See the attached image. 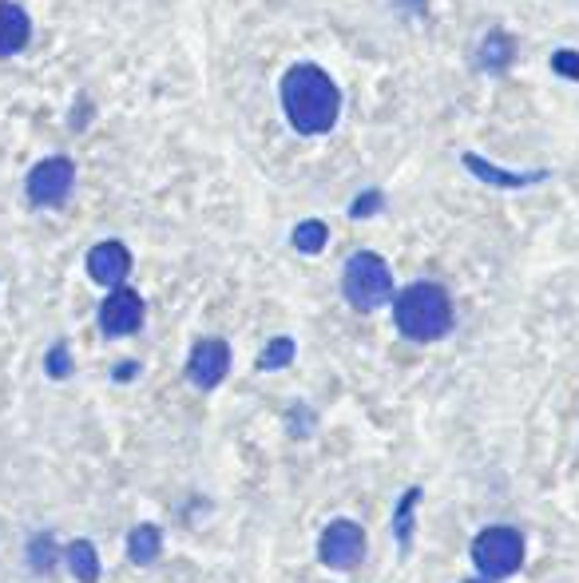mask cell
<instances>
[{
	"label": "cell",
	"mask_w": 579,
	"mask_h": 583,
	"mask_svg": "<svg viewBox=\"0 0 579 583\" xmlns=\"http://www.w3.org/2000/svg\"><path fill=\"white\" fill-rule=\"evenodd\" d=\"M552 72H559V76H568V80L579 84V52L576 48H559L556 56H552Z\"/></svg>",
	"instance_id": "d6986e66"
},
{
	"label": "cell",
	"mask_w": 579,
	"mask_h": 583,
	"mask_svg": "<svg viewBox=\"0 0 579 583\" xmlns=\"http://www.w3.org/2000/svg\"><path fill=\"white\" fill-rule=\"evenodd\" d=\"M325 242H330V230H325V223H318V218H306V223L294 227V246H298L301 254H318Z\"/></svg>",
	"instance_id": "2e32d148"
},
{
	"label": "cell",
	"mask_w": 579,
	"mask_h": 583,
	"mask_svg": "<svg viewBox=\"0 0 579 583\" xmlns=\"http://www.w3.org/2000/svg\"><path fill=\"white\" fill-rule=\"evenodd\" d=\"M28 33H33L28 12L21 4H12V0H4L0 4V56H16L28 45Z\"/></svg>",
	"instance_id": "30bf717a"
},
{
	"label": "cell",
	"mask_w": 579,
	"mask_h": 583,
	"mask_svg": "<svg viewBox=\"0 0 579 583\" xmlns=\"http://www.w3.org/2000/svg\"><path fill=\"white\" fill-rule=\"evenodd\" d=\"M131 270V254L124 242L107 239L100 242V246H92V254H88V275H92V282H100V287H119L124 278H128Z\"/></svg>",
	"instance_id": "9c48e42d"
},
{
	"label": "cell",
	"mask_w": 579,
	"mask_h": 583,
	"mask_svg": "<svg viewBox=\"0 0 579 583\" xmlns=\"http://www.w3.org/2000/svg\"><path fill=\"white\" fill-rule=\"evenodd\" d=\"M72 187H76V167L64 155H52V160H40L28 172V183H24V194L33 206H60L68 203Z\"/></svg>",
	"instance_id": "5b68a950"
},
{
	"label": "cell",
	"mask_w": 579,
	"mask_h": 583,
	"mask_svg": "<svg viewBox=\"0 0 579 583\" xmlns=\"http://www.w3.org/2000/svg\"><path fill=\"white\" fill-rule=\"evenodd\" d=\"M72 373V357H68V345L60 342L48 350V378H68Z\"/></svg>",
	"instance_id": "ffe728a7"
},
{
	"label": "cell",
	"mask_w": 579,
	"mask_h": 583,
	"mask_svg": "<svg viewBox=\"0 0 579 583\" xmlns=\"http://www.w3.org/2000/svg\"><path fill=\"white\" fill-rule=\"evenodd\" d=\"M56 556H60V548H56V540L48 536V532H40L36 540H28V568H33L36 575H48V572H52Z\"/></svg>",
	"instance_id": "9a60e30c"
},
{
	"label": "cell",
	"mask_w": 579,
	"mask_h": 583,
	"mask_svg": "<svg viewBox=\"0 0 579 583\" xmlns=\"http://www.w3.org/2000/svg\"><path fill=\"white\" fill-rule=\"evenodd\" d=\"M473 583H485V580H473Z\"/></svg>",
	"instance_id": "603a6c76"
},
{
	"label": "cell",
	"mask_w": 579,
	"mask_h": 583,
	"mask_svg": "<svg viewBox=\"0 0 579 583\" xmlns=\"http://www.w3.org/2000/svg\"><path fill=\"white\" fill-rule=\"evenodd\" d=\"M464 167L476 175V179H485V183H492V187H532V183H540L548 172H500V167H492V163H485L480 155H464Z\"/></svg>",
	"instance_id": "8fae6325"
},
{
	"label": "cell",
	"mask_w": 579,
	"mask_h": 583,
	"mask_svg": "<svg viewBox=\"0 0 579 583\" xmlns=\"http://www.w3.org/2000/svg\"><path fill=\"white\" fill-rule=\"evenodd\" d=\"M342 294H346L349 306L361 309V314L385 306V302L394 297V275H389V263L373 251L353 254V258L346 263V270H342Z\"/></svg>",
	"instance_id": "3957f363"
},
{
	"label": "cell",
	"mask_w": 579,
	"mask_h": 583,
	"mask_svg": "<svg viewBox=\"0 0 579 583\" xmlns=\"http://www.w3.org/2000/svg\"><path fill=\"white\" fill-rule=\"evenodd\" d=\"M159 528L155 524H140V528H131V536H128V556L136 563H155V556H159Z\"/></svg>",
	"instance_id": "5bb4252c"
},
{
	"label": "cell",
	"mask_w": 579,
	"mask_h": 583,
	"mask_svg": "<svg viewBox=\"0 0 579 583\" xmlns=\"http://www.w3.org/2000/svg\"><path fill=\"white\" fill-rule=\"evenodd\" d=\"M394 321L409 342H437V338H445L452 330L449 290L437 287V282H413L409 290L397 294Z\"/></svg>",
	"instance_id": "7a4b0ae2"
},
{
	"label": "cell",
	"mask_w": 579,
	"mask_h": 583,
	"mask_svg": "<svg viewBox=\"0 0 579 583\" xmlns=\"http://www.w3.org/2000/svg\"><path fill=\"white\" fill-rule=\"evenodd\" d=\"M421 500L417 489H409L406 496H401V508H397V540L409 548V540H413V504Z\"/></svg>",
	"instance_id": "e0dca14e"
},
{
	"label": "cell",
	"mask_w": 579,
	"mask_h": 583,
	"mask_svg": "<svg viewBox=\"0 0 579 583\" xmlns=\"http://www.w3.org/2000/svg\"><path fill=\"white\" fill-rule=\"evenodd\" d=\"M136 373H140V366H119L116 373H112V378H116V381H128V378H136Z\"/></svg>",
	"instance_id": "7402d4cb"
},
{
	"label": "cell",
	"mask_w": 579,
	"mask_h": 583,
	"mask_svg": "<svg viewBox=\"0 0 579 583\" xmlns=\"http://www.w3.org/2000/svg\"><path fill=\"white\" fill-rule=\"evenodd\" d=\"M377 206H382V194L377 191H365L358 199V203H353V218H370V211H377Z\"/></svg>",
	"instance_id": "44dd1931"
},
{
	"label": "cell",
	"mask_w": 579,
	"mask_h": 583,
	"mask_svg": "<svg viewBox=\"0 0 579 583\" xmlns=\"http://www.w3.org/2000/svg\"><path fill=\"white\" fill-rule=\"evenodd\" d=\"M473 563L476 572L488 580H504V575L520 572L524 563V536L516 528H485L473 540Z\"/></svg>",
	"instance_id": "277c9868"
},
{
	"label": "cell",
	"mask_w": 579,
	"mask_h": 583,
	"mask_svg": "<svg viewBox=\"0 0 579 583\" xmlns=\"http://www.w3.org/2000/svg\"><path fill=\"white\" fill-rule=\"evenodd\" d=\"M231 369V345L219 338H203L186 357V378L195 381L198 389H215Z\"/></svg>",
	"instance_id": "52a82bcc"
},
{
	"label": "cell",
	"mask_w": 579,
	"mask_h": 583,
	"mask_svg": "<svg viewBox=\"0 0 579 583\" xmlns=\"http://www.w3.org/2000/svg\"><path fill=\"white\" fill-rule=\"evenodd\" d=\"M282 112L298 136H325L342 115V92L318 64H294L282 76Z\"/></svg>",
	"instance_id": "6da1fadb"
},
{
	"label": "cell",
	"mask_w": 579,
	"mask_h": 583,
	"mask_svg": "<svg viewBox=\"0 0 579 583\" xmlns=\"http://www.w3.org/2000/svg\"><path fill=\"white\" fill-rule=\"evenodd\" d=\"M68 568L80 583L100 580V556H95V548L88 544V540H72L68 544Z\"/></svg>",
	"instance_id": "4fadbf2b"
},
{
	"label": "cell",
	"mask_w": 579,
	"mask_h": 583,
	"mask_svg": "<svg viewBox=\"0 0 579 583\" xmlns=\"http://www.w3.org/2000/svg\"><path fill=\"white\" fill-rule=\"evenodd\" d=\"M290 357H294V342H290V338H274V342L262 350V357H258V369L290 366Z\"/></svg>",
	"instance_id": "ac0fdd59"
},
{
	"label": "cell",
	"mask_w": 579,
	"mask_h": 583,
	"mask_svg": "<svg viewBox=\"0 0 579 583\" xmlns=\"http://www.w3.org/2000/svg\"><path fill=\"white\" fill-rule=\"evenodd\" d=\"M100 326H104L107 338L136 333L143 326V297L128 287H119L116 294H107V302L100 306Z\"/></svg>",
	"instance_id": "ba28073f"
},
{
	"label": "cell",
	"mask_w": 579,
	"mask_h": 583,
	"mask_svg": "<svg viewBox=\"0 0 579 583\" xmlns=\"http://www.w3.org/2000/svg\"><path fill=\"white\" fill-rule=\"evenodd\" d=\"M318 556H322L325 568L349 572V568H358L361 556H365V532H361L353 520H334V524L322 532V540H318Z\"/></svg>",
	"instance_id": "8992f818"
},
{
	"label": "cell",
	"mask_w": 579,
	"mask_h": 583,
	"mask_svg": "<svg viewBox=\"0 0 579 583\" xmlns=\"http://www.w3.org/2000/svg\"><path fill=\"white\" fill-rule=\"evenodd\" d=\"M512 52H516L512 36L488 33V40L480 45V52H476V64H480V68H488V72H504L512 64Z\"/></svg>",
	"instance_id": "7c38bea8"
}]
</instances>
